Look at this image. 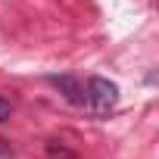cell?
Segmentation results:
<instances>
[{
	"label": "cell",
	"mask_w": 159,
	"mask_h": 159,
	"mask_svg": "<svg viewBox=\"0 0 159 159\" xmlns=\"http://www.w3.org/2000/svg\"><path fill=\"white\" fill-rule=\"evenodd\" d=\"M50 84H56L69 103L84 106V84H78L75 78H69V75H53V78H50Z\"/></svg>",
	"instance_id": "cell-2"
},
{
	"label": "cell",
	"mask_w": 159,
	"mask_h": 159,
	"mask_svg": "<svg viewBox=\"0 0 159 159\" xmlns=\"http://www.w3.org/2000/svg\"><path fill=\"white\" fill-rule=\"evenodd\" d=\"M119 103V88L106 78H88L84 84V106H91L94 112H109Z\"/></svg>",
	"instance_id": "cell-1"
},
{
	"label": "cell",
	"mask_w": 159,
	"mask_h": 159,
	"mask_svg": "<svg viewBox=\"0 0 159 159\" xmlns=\"http://www.w3.org/2000/svg\"><path fill=\"white\" fill-rule=\"evenodd\" d=\"M3 119H10V103L0 100V122H3Z\"/></svg>",
	"instance_id": "cell-3"
}]
</instances>
